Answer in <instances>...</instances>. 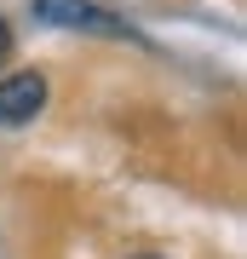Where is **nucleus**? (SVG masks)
Masks as SVG:
<instances>
[{"instance_id": "f257e3e1", "label": "nucleus", "mask_w": 247, "mask_h": 259, "mask_svg": "<svg viewBox=\"0 0 247 259\" xmlns=\"http://www.w3.org/2000/svg\"><path fill=\"white\" fill-rule=\"evenodd\" d=\"M35 23L46 29H75V35H110V40H132V29L115 18V12H104L98 0H35Z\"/></svg>"}, {"instance_id": "f03ea898", "label": "nucleus", "mask_w": 247, "mask_h": 259, "mask_svg": "<svg viewBox=\"0 0 247 259\" xmlns=\"http://www.w3.org/2000/svg\"><path fill=\"white\" fill-rule=\"evenodd\" d=\"M46 110V75L35 69H18L0 81V127H23Z\"/></svg>"}, {"instance_id": "7ed1b4c3", "label": "nucleus", "mask_w": 247, "mask_h": 259, "mask_svg": "<svg viewBox=\"0 0 247 259\" xmlns=\"http://www.w3.org/2000/svg\"><path fill=\"white\" fill-rule=\"evenodd\" d=\"M12 58V29H6V18H0V64Z\"/></svg>"}, {"instance_id": "20e7f679", "label": "nucleus", "mask_w": 247, "mask_h": 259, "mask_svg": "<svg viewBox=\"0 0 247 259\" xmlns=\"http://www.w3.org/2000/svg\"><path fill=\"white\" fill-rule=\"evenodd\" d=\"M144 259H156V253H144Z\"/></svg>"}]
</instances>
